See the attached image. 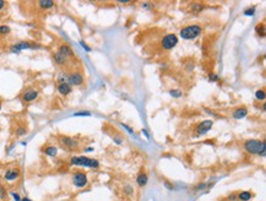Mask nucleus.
Instances as JSON below:
<instances>
[{
    "mask_svg": "<svg viewBox=\"0 0 266 201\" xmlns=\"http://www.w3.org/2000/svg\"><path fill=\"white\" fill-rule=\"evenodd\" d=\"M59 52L62 53L64 57H71V55H74V53H72V50H71V48L69 45H62L60 49H59Z\"/></svg>",
    "mask_w": 266,
    "mask_h": 201,
    "instance_id": "14",
    "label": "nucleus"
},
{
    "mask_svg": "<svg viewBox=\"0 0 266 201\" xmlns=\"http://www.w3.org/2000/svg\"><path fill=\"white\" fill-rule=\"evenodd\" d=\"M244 147L248 152L250 153H258L260 156H265V142L259 140H248L244 143Z\"/></svg>",
    "mask_w": 266,
    "mask_h": 201,
    "instance_id": "1",
    "label": "nucleus"
},
{
    "mask_svg": "<svg viewBox=\"0 0 266 201\" xmlns=\"http://www.w3.org/2000/svg\"><path fill=\"white\" fill-rule=\"evenodd\" d=\"M201 33V27L198 25H193V26H188L180 31V36L184 40H194Z\"/></svg>",
    "mask_w": 266,
    "mask_h": 201,
    "instance_id": "2",
    "label": "nucleus"
},
{
    "mask_svg": "<svg viewBox=\"0 0 266 201\" xmlns=\"http://www.w3.org/2000/svg\"><path fill=\"white\" fill-rule=\"evenodd\" d=\"M58 91H59L60 95L66 96V95H69V93L71 92V86H70L68 82H62V83L58 86Z\"/></svg>",
    "mask_w": 266,
    "mask_h": 201,
    "instance_id": "11",
    "label": "nucleus"
},
{
    "mask_svg": "<svg viewBox=\"0 0 266 201\" xmlns=\"http://www.w3.org/2000/svg\"><path fill=\"white\" fill-rule=\"evenodd\" d=\"M19 177H20V172L16 171V169H9V171L5 173V179L9 181L15 180V179H17Z\"/></svg>",
    "mask_w": 266,
    "mask_h": 201,
    "instance_id": "10",
    "label": "nucleus"
},
{
    "mask_svg": "<svg viewBox=\"0 0 266 201\" xmlns=\"http://www.w3.org/2000/svg\"><path fill=\"white\" fill-rule=\"evenodd\" d=\"M80 44H81L82 47H83V48H85V49H86L87 52H90V50H91V48H90V47H87V45H86V44H85L83 42H80Z\"/></svg>",
    "mask_w": 266,
    "mask_h": 201,
    "instance_id": "29",
    "label": "nucleus"
},
{
    "mask_svg": "<svg viewBox=\"0 0 266 201\" xmlns=\"http://www.w3.org/2000/svg\"><path fill=\"white\" fill-rule=\"evenodd\" d=\"M246 114H248V110H246L245 108H239V109H237V110L233 113V117H234L236 119H242V118L246 117Z\"/></svg>",
    "mask_w": 266,
    "mask_h": 201,
    "instance_id": "13",
    "label": "nucleus"
},
{
    "mask_svg": "<svg viewBox=\"0 0 266 201\" xmlns=\"http://www.w3.org/2000/svg\"><path fill=\"white\" fill-rule=\"evenodd\" d=\"M251 193H249V191H242L239 195H238V198L240 199L242 201H248V200H250L251 199Z\"/></svg>",
    "mask_w": 266,
    "mask_h": 201,
    "instance_id": "19",
    "label": "nucleus"
},
{
    "mask_svg": "<svg viewBox=\"0 0 266 201\" xmlns=\"http://www.w3.org/2000/svg\"><path fill=\"white\" fill-rule=\"evenodd\" d=\"M71 164L83 166V167H88V168H98L100 167L98 161L92 160V158H87V157H74V158H71Z\"/></svg>",
    "mask_w": 266,
    "mask_h": 201,
    "instance_id": "3",
    "label": "nucleus"
},
{
    "mask_svg": "<svg viewBox=\"0 0 266 201\" xmlns=\"http://www.w3.org/2000/svg\"><path fill=\"white\" fill-rule=\"evenodd\" d=\"M256 32L261 36V37H264L265 36V30H264V25H259L258 27H256Z\"/></svg>",
    "mask_w": 266,
    "mask_h": 201,
    "instance_id": "20",
    "label": "nucleus"
},
{
    "mask_svg": "<svg viewBox=\"0 0 266 201\" xmlns=\"http://www.w3.org/2000/svg\"><path fill=\"white\" fill-rule=\"evenodd\" d=\"M60 142H62L64 146H66V147H75V146H77V141L74 140L72 138H69V136H62L60 138Z\"/></svg>",
    "mask_w": 266,
    "mask_h": 201,
    "instance_id": "9",
    "label": "nucleus"
},
{
    "mask_svg": "<svg viewBox=\"0 0 266 201\" xmlns=\"http://www.w3.org/2000/svg\"><path fill=\"white\" fill-rule=\"evenodd\" d=\"M169 93H170V95H172L173 97H180V96H182V92H179V91H175V90L170 91Z\"/></svg>",
    "mask_w": 266,
    "mask_h": 201,
    "instance_id": "24",
    "label": "nucleus"
},
{
    "mask_svg": "<svg viewBox=\"0 0 266 201\" xmlns=\"http://www.w3.org/2000/svg\"><path fill=\"white\" fill-rule=\"evenodd\" d=\"M11 195H12V198L15 199V201H22L20 198V195H19L17 193H11Z\"/></svg>",
    "mask_w": 266,
    "mask_h": 201,
    "instance_id": "26",
    "label": "nucleus"
},
{
    "mask_svg": "<svg viewBox=\"0 0 266 201\" xmlns=\"http://www.w3.org/2000/svg\"><path fill=\"white\" fill-rule=\"evenodd\" d=\"M37 97H38V92L35 91V90H28V91H26V92L23 93V96H22V98H23L25 102H32V100H36Z\"/></svg>",
    "mask_w": 266,
    "mask_h": 201,
    "instance_id": "7",
    "label": "nucleus"
},
{
    "mask_svg": "<svg viewBox=\"0 0 266 201\" xmlns=\"http://www.w3.org/2000/svg\"><path fill=\"white\" fill-rule=\"evenodd\" d=\"M57 152H58V150H57V147H54V146H48L45 150H44V153L47 155V156H55L57 155Z\"/></svg>",
    "mask_w": 266,
    "mask_h": 201,
    "instance_id": "18",
    "label": "nucleus"
},
{
    "mask_svg": "<svg viewBox=\"0 0 266 201\" xmlns=\"http://www.w3.org/2000/svg\"><path fill=\"white\" fill-rule=\"evenodd\" d=\"M0 109H1V103H0Z\"/></svg>",
    "mask_w": 266,
    "mask_h": 201,
    "instance_id": "32",
    "label": "nucleus"
},
{
    "mask_svg": "<svg viewBox=\"0 0 266 201\" xmlns=\"http://www.w3.org/2000/svg\"><path fill=\"white\" fill-rule=\"evenodd\" d=\"M177 43H178V38L175 35H168L162 40V45L164 49H172L177 45Z\"/></svg>",
    "mask_w": 266,
    "mask_h": 201,
    "instance_id": "4",
    "label": "nucleus"
},
{
    "mask_svg": "<svg viewBox=\"0 0 266 201\" xmlns=\"http://www.w3.org/2000/svg\"><path fill=\"white\" fill-rule=\"evenodd\" d=\"M33 45H31L30 43H25V42H21L19 44L14 45L12 47V50L14 52H20V50H23V49H31Z\"/></svg>",
    "mask_w": 266,
    "mask_h": 201,
    "instance_id": "12",
    "label": "nucleus"
},
{
    "mask_svg": "<svg viewBox=\"0 0 266 201\" xmlns=\"http://www.w3.org/2000/svg\"><path fill=\"white\" fill-rule=\"evenodd\" d=\"M210 80H212V81H217V76H216V75H212V76H210Z\"/></svg>",
    "mask_w": 266,
    "mask_h": 201,
    "instance_id": "30",
    "label": "nucleus"
},
{
    "mask_svg": "<svg viewBox=\"0 0 266 201\" xmlns=\"http://www.w3.org/2000/svg\"><path fill=\"white\" fill-rule=\"evenodd\" d=\"M254 12H255V9H254V7H251L250 10H246L244 14H245V15H253Z\"/></svg>",
    "mask_w": 266,
    "mask_h": 201,
    "instance_id": "28",
    "label": "nucleus"
},
{
    "mask_svg": "<svg viewBox=\"0 0 266 201\" xmlns=\"http://www.w3.org/2000/svg\"><path fill=\"white\" fill-rule=\"evenodd\" d=\"M255 96H256L258 100H265V92H264V91H258V92L255 93Z\"/></svg>",
    "mask_w": 266,
    "mask_h": 201,
    "instance_id": "21",
    "label": "nucleus"
},
{
    "mask_svg": "<svg viewBox=\"0 0 266 201\" xmlns=\"http://www.w3.org/2000/svg\"><path fill=\"white\" fill-rule=\"evenodd\" d=\"M5 6V1H2V0H0V10L2 9Z\"/></svg>",
    "mask_w": 266,
    "mask_h": 201,
    "instance_id": "31",
    "label": "nucleus"
},
{
    "mask_svg": "<svg viewBox=\"0 0 266 201\" xmlns=\"http://www.w3.org/2000/svg\"><path fill=\"white\" fill-rule=\"evenodd\" d=\"M68 80H69V85H75V86H77V85H81L82 81H83V77H82L81 74H72V75H70L69 77H68Z\"/></svg>",
    "mask_w": 266,
    "mask_h": 201,
    "instance_id": "8",
    "label": "nucleus"
},
{
    "mask_svg": "<svg viewBox=\"0 0 266 201\" xmlns=\"http://www.w3.org/2000/svg\"><path fill=\"white\" fill-rule=\"evenodd\" d=\"M10 32V27L9 26H0V33L1 35H6Z\"/></svg>",
    "mask_w": 266,
    "mask_h": 201,
    "instance_id": "22",
    "label": "nucleus"
},
{
    "mask_svg": "<svg viewBox=\"0 0 266 201\" xmlns=\"http://www.w3.org/2000/svg\"><path fill=\"white\" fill-rule=\"evenodd\" d=\"M212 125H213V123H212L211 120L203 121V123L198 126V133H199V134H206L208 130H211Z\"/></svg>",
    "mask_w": 266,
    "mask_h": 201,
    "instance_id": "6",
    "label": "nucleus"
},
{
    "mask_svg": "<svg viewBox=\"0 0 266 201\" xmlns=\"http://www.w3.org/2000/svg\"><path fill=\"white\" fill-rule=\"evenodd\" d=\"M72 181H74L75 186H77V188H83V186H86V184H87V177H86L85 173L77 172V173L74 174Z\"/></svg>",
    "mask_w": 266,
    "mask_h": 201,
    "instance_id": "5",
    "label": "nucleus"
},
{
    "mask_svg": "<svg viewBox=\"0 0 266 201\" xmlns=\"http://www.w3.org/2000/svg\"><path fill=\"white\" fill-rule=\"evenodd\" d=\"M147 180H148V178H147V175L145 174V173H140L139 175H138V184L140 185V186H143V185H146L147 184Z\"/></svg>",
    "mask_w": 266,
    "mask_h": 201,
    "instance_id": "15",
    "label": "nucleus"
},
{
    "mask_svg": "<svg viewBox=\"0 0 266 201\" xmlns=\"http://www.w3.org/2000/svg\"><path fill=\"white\" fill-rule=\"evenodd\" d=\"M38 4H40V6L42 9H50V7H53L54 1H52V0H42Z\"/></svg>",
    "mask_w": 266,
    "mask_h": 201,
    "instance_id": "17",
    "label": "nucleus"
},
{
    "mask_svg": "<svg viewBox=\"0 0 266 201\" xmlns=\"http://www.w3.org/2000/svg\"><path fill=\"white\" fill-rule=\"evenodd\" d=\"M54 60H55V63L57 64H64L65 61H66V57H64L60 52H57L55 54H54Z\"/></svg>",
    "mask_w": 266,
    "mask_h": 201,
    "instance_id": "16",
    "label": "nucleus"
},
{
    "mask_svg": "<svg viewBox=\"0 0 266 201\" xmlns=\"http://www.w3.org/2000/svg\"><path fill=\"white\" fill-rule=\"evenodd\" d=\"M74 115H75V117H82V115H87V117H88V115H91V113H90V112H79V113H75Z\"/></svg>",
    "mask_w": 266,
    "mask_h": 201,
    "instance_id": "25",
    "label": "nucleus"
},
{
    "mask_svg": "<svg viewBox=\"0 0 266 201\" xmlns=\"http://www.w3.org/2000/svg\"><path fill=\"white\" fill-rule=\"evenodd\" d=\"M6 198V190L0 185V199H5Z\"/></svg>",
    "mask_w": 266,
    "mask_h": 201,
    "instance_id": "23",
    "label": "nucleus"
},
{
    "mask_svg": "<svg viewBox=\"0 0 266 201\" xmlns=\"http://www.w3.org/2000/svg\"><path fill=\"white\" fill-rule=\"evenodd\" d=\"M23 134H26V129H23V128H20V129L17 130V135L20 136V135H23Z\"/></svg>",
    "mask_w": 266,
    "mask_h": 201,
    "instance_id": "27",
    "label": "nucleus"
}]
</instances>
